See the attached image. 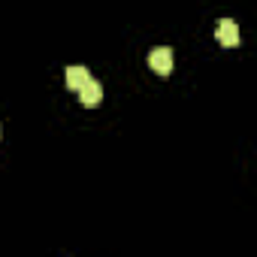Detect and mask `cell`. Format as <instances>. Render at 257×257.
<instances>
[{"instance_id":"3","label":"cell","mask_w":257,"mask_h":257,"mask_svg":"<svg viewBox=\"0 0 257 257\" xmlns=\"http://www.w3.org/2000/svg\"><path fill=\"white\" fill-rule=\"evenodd\" d=\"M79 100H82L85 106H97V103L103 100V88H100V82H97V79H88V82L79 88Z\"/></svg>"},{"instance_id":"2","label":"cell","mask_w":257,"mask_h":257,"mask_svg":"<svg viewBox=\"0 0 257 257\" xmlns=\"http://www.w3.org/2000/svg\"><path fill=\"white\" fill-rule=\"evenodd\" d=\"M149 64H152V70H155V73L167 76V73L173 70V49H167V46L155 49V52L149 55Z\"/></svg>"},{"instance_id":"1","label":"cell","mask_w":257,"mask_h":257,"mask_svg":"<svg viewBox=\"0 0 257 257\" xmlns=\"http://www.w3.org/2000/svg\"><path fill=\"white\" fill-rule=\"evenodd\" d=\"M215 40L224 46V49H236L239 46V28L233 19H221L218 22V31H215Z\"/></svg>"},{"instance_id":"4","label":"cell","mask_w":257,"mask_h":257,"mask_svg":"<svg viewBox=\"0 0 257 257\" xmlns=\"http://www.w3.org/2000/svg\"><path fill=\"white\" fill-rule=\"evenodd\" d=\"M64 79H67V88H70V91H79V88H82V85L91 79V73H88L85 67H70Z\"/></svg>"}]
</instances>
